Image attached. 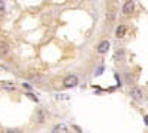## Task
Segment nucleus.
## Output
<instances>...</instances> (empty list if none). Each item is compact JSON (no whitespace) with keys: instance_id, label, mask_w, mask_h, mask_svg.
I'll return each mask as SVG.
<instances>
[{"instance_id":"obj_8","label":"nucleus","mask_w":148,"mask_h":133,"mask_svg":"<svg viewBox=\"0 0 148 133\" xmlns=\"http://www.w3.org/2000/svg\"><path fill=\"white\" fill-rule=\"evenodd\" d=\"M107 18H108L110 22H114V19H116V9H110L107 12Z\"/></svg>"},{"instance_id":"obj_1","label":"nucleus","mask_w":148,"mask_h":133,"mask_svg":"<svg viewBox=\"0 0 148 133\" xmlns=\"http://www.w3.org/2000/svg\"><path fill=\"white\" fill-rule=\"evenodd\" d=\"M62 84H64L65 89H73V87H76L77 84H79V77L74 76V74H70V76H67V77L64 78Z\"/></svg>"},{"instance_id":"obj_7","label":"nucleus","mask_w":148,"mask_h":133,"mask_svg":"<svg viewBox=\"0 0 148 133\" xmlns=\"http://www.w3.org/2000/svg\"><path fill=\"white\" fill-rule=\"evenodd\" d=\"M133 9H135V2H133V0H129V2H126L125 6H123V14H125V15H130L133 12Z\"/></svg>"},{"instance_id":"obj_4","label":"nucleus","mask_w":148,"mask_h":133,"mask_svg":"<svg viewBox=\"0 0 148 133\" xmlns=\"http://www.w3.org/2000/svg\"><path fill=\"white\" fill-rule=\"evenodd\" d=\"M45 120H46V113H45V110L39 108V110L36 111V115H34V121H36L37 124H43V123H45Z\"/></svg>"},{"instance_id":"obj_9","label":"nucleus","mask_w":148,"mask_h":133,"mask_svg":"<svg viewBox=\"0 0 148 133\" xmlns=\"http://www.w3.org/2000/svg\"><path fill=\"white\" fill-rule=\"evenodd\" d=\"M0 87H3V89H6V90H9V92H14V90L16 89L14 84H10V83H0Z\"/></svg>"},{"instance_id":"obj_6","label":"nucleus","mask_w":148,"mask_h":133,"mask_svg":"<svg viewBox=\"0 0 148 133\" xmlns=\"http://www.w3.org/2000/svg\"><path fill=\"white\" fill-rule=\"evenodd\" d=\"M126 33H127V28H126V25H123V24L117 25V28H116V37H117V39H125Z\"/></svg>"},{"instance_id":"obj_10","label":"nucleus","mask_w":148,"mask_h":133,"mask_svg":"<svg viewBox=\"0 0 148 133\" xmlns=\"http://www.w3.org/2000/svg\"><path fill=\"white\" fill-rule=\"evenodd\" d=\"M6 15V5L3 0H0V16H5Z\"/></svg>"},{"instance_id":"obj_3","label":"nucleus","mask_w":148,"mask_h":133,"mask_svg":"<svg viewBox=\"0 0 148 133\" xmlns=\"http://www.w3.org/2000/svg\"><path fill=\"white\" fill-rule=\"evenodd\" d=\"M110 42L108 40H102L99 44H98V47H96V52L99 53V55H105L108 50H110Z\"/></svg>"},{"instance_id":"obj_14","label":"nucleus","mask_w":148,"mask_h":133,"mask_svg":"<svg viewBox=\"0 0 148 133\" xmlns=\"http://www.w3.org/2000/svg\"><path fill=\"white\" fill-rule=\"evenodd\" d=\"M22 87H25V89H28V90L31 89V86H30V84H28V83H24V84H22Z\"/></svg>"},{"instance_id":"obj_12","label":"nucleus","mask_w":148,"mask_h":133,"mask_svg":"<svg viewBox=\"0 0 148 133\" xmlns=\"http://www.w3.org/2000/svg\"><path fill=\"white\" fill-rule=\"evenodd\" d=\"M116 58H117V61H123V50H117Z\"/></svg>"},{"instance_id":"obj_2","label":"nucleus","mask_w":148,"mask_h":133,"mask_svg":"<svg viewBox=\"0 0 148 133\" xmlns=\"http://www.w3.org/2000/svg\"><path fill=\"white\" fill-rule=\"evenodd\" d=\"M129 96L132 99H135V101H141L144 98V93H142V90L139 87H132L129 90Z\"/></svg>"},{"instance_id":"obj_13","label":"nucleus","mask_w":148,"mask_h":133,"mask_svg":"<svg viewBox=\"0 0 148 133\" xmlns=\"http://www.w3.org/2000/svg\"><path fill=\"white\" fill-rule=\"evenodd\" d=\"M25 96H28V98H30L31 101H36V102H37V101H39V99H37V96H34V95H33L31 92H28V93H27Z\"/></svg>"},{"instance_id":"obj_15","label":"nucleus","mask_w":148,"mask_h":133,"mask_svg":"<svg viewBox=\"0 0 148 133\" xmlns=\"http://www.w3.org/2000/svg\"><path fill=\"white\" fill-rule=\"evenodd\" d=\"M144 123L148 126V115H145V117H144Z\"/></svg>"},{"instance_id":"obj_5","label":"nucleus","mask_w":148,"mask_h":133,"mask_svg":"<svg viewBox=\"0 0 148 133\" xmlns=\"http://www.w3.org/2000/svg\"><path fill=\"white\" fill-rule=\"evenodd\" d=\"M9 53V44L5 39L0 37V58H5Z\"/></svg>"},{"instance_id":"obj_11","label":"nucleus","mask_w":148,"mask_h":133,"mask_svg":"<svg viewBox=\"0 0 148 133\" xmlns=\"http://www.w3.org/2000/svg\"><path fill=\"white\" fill-rule=\"evenodd\" d=\"M58 130H61V132H67V126H64V124H56V126L53 127V132H58Z\"/></svg>"}]
</instances>
